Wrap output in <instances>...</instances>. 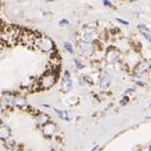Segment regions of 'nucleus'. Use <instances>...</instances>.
Here are the masks:
<instances>
[{"mask_svg":"<svg viewBox=\"0 0 151 151\" xmlns=\"http://www.w3.org/2000/svg\"><path fill=\"white\" fill-rule=\"evenodd\" d=\"M119 51H116V50L109 51V52H108V54H107V61H108V63H115V61L119 59Z\"/></svg>","mask_w":151,"mask_h":151,"instance_id":"f03ea898","label":"nucleus"},{"mask_svg":"<svg viewBox=\"0 0 151 151\" xmlns=\"http://www.w3.org/2000/svg\"><path fill=\"white\" fill-rule=\"evenodd\" d=\"M138 28L140 29V30H142V32H147V33L149 32V29H148L146 26H144V25H139Z\"/></svg>","mask_w":151,"mask_h":151,"instance_id":"39448f33","label":"nucleus"},{"mask_svg":"<svg viewBox=\"0 0 151 151\" xmlns=\"http://www.w3.org/2000/svg\"><path fill=\"white\" fill-rule=\"evenodd\" d=\"M128 100H129L128 97H125V99H124V100H122L121 104H122V105H125V104L127 103V102H128Z\"/></svg>","mask_w":151,"mask_h":151,"instance_id":"1a4fd4ad","label":"nucleus"},{"mask_svg":"<svg viewBox=\"0 0 151 151\" xmlns=\"http://www.w3.org/2000/svg\"><path fill=\"white\" fill-rule=\"evenodd\" d=\"M99 85H100L101 89H106L108 86L110 85V78L108 75H103L100 78V82H99Z\"/></svg>","mask_w":151,"mask_h":151,"instance_id":"7ed1b4c3","label":"nucleus"},{"mask_svg":"<svg viewBox=\"0 0 151 151\" xmlns=\"http://www.w3.org/2000/svg\"><path fill=\"white\" fill-rule=\"evenodd\" d=\"M150 106H151V104H150Z\"/></svg>","mask_w":151,"mask_h":151,"instance_id":"f8f14e48","label":"nucleus"},{"mask_svg":"<svg viewBox=\"0 0 151 151\" xmlns=\"http://www.w3.org/2000/svg\"><path fill=\"white\" fill-rule=\"evenodd\" d=\"M65 47H66V49L70 51V52H73V47H72V45H70V44L65 43Z\"/></svg>","mask_w":151,"mask_h":151,"instance_id":"6e6552de","label":"nucleus"},{"mask_svg":"<svg viewBox=\"0 0 151 151\" xmlns=\"http://www.w3.org/2000/svg\"><path fill=\"white\" fill-rule=\"evenodd\" d=\"M75 61H76V64H77L78 68H84V64H82L79 60H77V59H75Z\"/></svg>","mask_w":151,"mask_h":151,"instance_id":"0eeeda50","label":"nucleus"},{"mask_svg":"<svg viewBox=\"0 0 151 151\" xmlns=\"http://www.w3.org/2000/svg\"><path fill=\"white\" fill-rule=\"evenodd\" d=\"M150 68V63L148 61H143V63H139L138 66L136 68V73L137 74H144L148 70V68Z\"/></svg>","mask_w":151,"mask_h":151,"instance_id":"f257e3e1","label":"nucleus"},{"mask_svg":"<svg viewBox=\"0 0 151 151\" xmlns=\"http://www.w3.org/2000/svg\"><path fill=\"white\" fill-rule=\"evenodd\" d=\"M81 48L84 52H91V51H92V45L89 44L88 42H85V41L81 44Z\"/></svg>","mask_w":151,"mask_h":151,"instance_id":"20e7f679","label":"nucleus"},{"mask_svg":"<svg viewBox=\"0 0 151 151\" xmlns=\"http://www.w3.org/2000/svg\"><path fill=\"white\" fill-rule=\"evenodd\" d=\"M149 151H151V147H150V148H149Z\"/></svg>","mask_w":151,"mask_h":151,"instance_id":"9b49d317","label":"nucleus"},{"mask_svg":"<svg viewBox=\"0 0 151 151\" xmlns=\"http://www.w3.org/2000/svg\"><path fill=\"white\" fill-rule=\"evenodd\" d=\"M117 21H119V23L124 24V25H129V23H128V22H126V21H123V19H117Z\"/></svg>","mask_w":151,"mask_h":151,"instance_id":"9d476101","label":"nucleus"},{"mask_svg":"<svg viewBox=\"0 0 151 151\" xmlns=\"http://www.w3.org/2000/svg\"><path fill=\"white\" fill-rule=\"evenodd\" d=\"M142 34H143V36L145 37V39L148 40V41H149L150 43H151V36H150V35L148 34L147 32H142Z\"/></svg>","mask_w":151,"mask_h":151,"instance_id":"423d86ee","label":"nucleus"}]
</instances>
